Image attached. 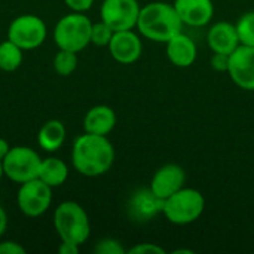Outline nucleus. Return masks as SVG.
I'll list each match as a JSON object with an SVG mask.
<instances>
[{
  "mask_svg": "<svg viewBox=\"0 0 254 254\" xmlns=\"http://www.w3.org/2000/svg\"><path fill=\"white\" fill-rule=\"evenodd\" d=\"M207 43L213 54L231 55L241 45L237 25L229 21L214 22L207 31Z\"/></svg>",
  "mask_w": 254,
  "mask_h": 254,
  "instance_id": "14",
  "label": "nucleus"
},
{
  "mask_svg": "<svg viewBox=\"0 0 254 254\" xmlns=\"http://www.w3.org/2000/svg\"><path fill=\"white\" fill-rule=\"evenodd\" d=\"M68 173H70L68 165L63 159L55 158V156H49L46 159H42L37 177L54 189V188L63 186L67 182Z\"/></svg>",
  "mask_w": 254,
  "mask_h": 254,
  "instance_id": "19",
  "label": "nucleus"
},
{
  "mask_svg": "<svg viewBox=\"0 0 254 254\" xmlns=\"http://www.w3.org/2000/svg\"><path fill=\"white\" fill-rule=\"evenodd\" d=\"M118 118L112 107L106 104H98L91 107L83 118L85 132L97 135H109L116 127Z\"/></svg>",
  "mask_w": 254,
  "mask_h": 254,
  "instance_id": "17",
  "label": "nucleus"
},
{
  "mask_svg": "<svg viewBox=\"0 0 254 254\" xmlns=\"http://www.w3.org/2000/svg\"><path fill=\"white\" fill-rule=\"evenodd\" d=\"M65 127L58 119L46 121L37 132V144L42 150L54 153L58 152L65 141Z\"/></svg>",
  "mask_w": 254,
  "mask_h": 254,
  "instance_id": "18",
  "label": "nucleus"
},
{
  "mask_svg": "<svg viewBox=\"0 0 254 254\" xmlns=\"http://www.w3.org/2000/svg\"><path fill=\"white\" fill-rule=\"evenodd\" d=\"M92 21L82 12H70L54 27V42L58 49L82 52L91 43Z\"/></svg>",
  "mask_w": 254,
  "mask_h": 254,
  "instance_id": "5",
  "label": "nucleus"
},
{
  "mask_svg": "<svg viewBox=\"0 0 254 254\" xmlns=\"http://www.w3.org/2000/svg\"><path fill=\"white\" fill-rule=\"evenodd\" d=\"M3 176H4V173H3V165H1V161H0V180H1Z\"/></svg>",
  "mask_w": 254,
  "mask_h": 254,
  "instance_id": "32",
  "label": "nucleus"
},
{
  "mask_svg": "<svg viewBox=\"0 0 254 254\" xmlns=\"http://www.w3.org/2000/svg\"><path fill=\"white\" fill-rule=\"evenodd\" d=\"M211 68L220 73H228V67H229V55L226 54H213L211 60H210Z\"/></svg>",
  "mask_w": 254,
  "mask_h": 254,
  "instance_id": "26",
  "label": "nucleus"
},
{
  "mask_svg": "<svg viewBox=\"0 0 254 254\" xmlns=\"http://www.w3.org/2000/svg\"><path fill=\"white\" fill-rule=\"evenodd\" d=\"M54 70L60 76H70L77 67V54L65 49H58L54 57Z\"/></svg>",
  "mask_w": 254,
  "mask_h": 254,
  "instance_id": "21",
  "label": "nucleus"
},
{
  "mask_svg": "<svg viewBox=\"0 0 254 254\" xmlns=\"http://www.w3.org/2000/svg\"><path fill=\"white\" fill-rule=\"evenodd\" d=\"M165 54L171 64L180 68H188L195 64L198 57V48L195 40L182 31L165 43Z\"/></svg>",
  "mask_w": 254,
  "mask_h": 254,
  "instance_id": "15",
  "label": "nucleus"
},
{
  "mask_svg": "<svg viewBox=\"0 0 254 254\" xmlns=\"http://www.w3.org/2000/svg\"><path fill=\"white\" fill-rule=\"evenodd\" d=\"M79 247L80 246H76L73 243H65V241H61L60 247H58V253L61 254H77L79 253Z\"/></svg>",
  "mask_w": 254,
  "mask_h": 254,
  "instance_id": "29",
  "label": "nucleus"
},
{
  "mask_svg": "<svg viewBox=\"0 0 254 254\" xmlns=\"http://www.w3.org/2000/svg\"><path fill=\"white\" fill-rule=\"evenodd\" d=\"M183 22L173 3L150 1L140 9L137 31L144 39L155 43H167L171 37L183 31Z\"/></svg>",
  "mask_w": 254,
  "mask_h": 254,
  "instance_id": "2",
  "label": "nucleus"
},
{
  "mask_svg": "<svg viewBox=\"0 0 254 254\" xmlns=\"http://www.w3.org/2000/svg\"><path fill=\"white\" fill-rule=\"evenodd\" d=\"M48 36L46 22L33 13H22L13 18L7 27V39L22 51H31L43 45Z\"/></svg>",
  "mask_w": 254,
  "mask_h": 254,
  "instance_id": "7",
  "label": "nucleus"
},
{
  "mask_svg": "<svg viewBox=\"0 0 254 254\" xmlns=\"http://www.w3.org/2000/svg\"><path fill=\"white\" fill-rule=\"evenodd\" d=\"M185 183L186 173L183 167L179 164H165L153 173L149 189L156 198L164 201L182 188H185Z\"/></svg>",
  "mask_w": 254,
  "mask_h": 254,
  "instance_id": "12",
  "label": "nucleus"
},
{
  "mask_svg": "<svg viewBox=\"0 0 254 254\" xmlns=\"http://www.w3.org/2000/svg\"><path fill=\"white\" fill-rule=\"evenodd\" d=\"M128 254H165V250L155 244V243H140L129 250H127Z\"/></svg>",
  "mask_w": 254,
  "mask_h": 254,
  "instance_id": "25",
  "label": "nucleus"
},
{
  "mask_svg": "<svg viewBox=\"0 0 254 254\" xmlns=\"http://www.w3.org/2000/svg\"><path fill=\"white\" fill-rule=\"evenodd\" d=\"M115 162V147L107 135L83 132L71 146V165L85 177L106 174Z\"/></svg>",
  "mask_w": 254,
  "mask_h": 254,
  "instance_id": "1",
  "label": "nucleus"
},
{
  "mask_svg": "<svg viewBox=\"0 0 254 254\" xmlns=\"http://www.w3.org/2000/svg\"><path fill=\"white\" fill-rule=\"evenodd\" d=\"M94 253L97 254H125L127 250L122 246L121 241L115 240V238H103L100 240L95 247H94Z\"/></svg>",
  "mask_w": 254,
  "mask_h": 254,
  "instance_id": "24",
  "label": "nucleus"
},
{
  "mask_svg": "<svg viewBox=\"0 0 254 254\" xmlns=\"http://www.w3.org/2000/svg\"><path fill=\"white\" fill-rule=\"evenodd\" d=\"M173 6L183 25L188 27H205L214 16L213 0H174Z\"/></svg>",
  "mask_w": 254,
  "mask_h": 254,
  "instance_id": "13",
  "label": "nucleus"
},
{
  "mask_svg": "<svg viewBox=\"0 0 254 254\" xmlns=\"http://www.w3.org/2000/svg\"><path fill=\"white\" fill-rule=\"evenodd\" d=\"M95 0H64V4L71 10V12H82L85 13L92 7Z\"/></svg>",
  "mask_w": 254,
  "mask_h": 254,
  "instance_id": "27",
  "label": "nucleus"
},
{
  "mask_svg": "<svg viewBox=\"0 0 254 254\" xmlns=\"http://www.w3.org/2000/svg\"><path fill=\"white\" fill-rule=\"evenodd\" d=\"M113 33L115 31L104 21L100 19L98 22H92V28H91V43H94L95 46H109Z\"/></svg>",
  "mask_w": 254,
  "mask_h": 254,
  "instance_id": "23",
  "label": "nucleus"
},
{
  "mask_svg": "<svg viewBox=\"0 0 254 254\" xmlns=\"http://www.w3.org/2000/svg\"><path fill=\"white\" fill-rule=\"evenodd\" d=\"M22 52L24 51L18 45L10 42L9 39L1 42L0 43V70L7 71V73L18 70L24 60Z\"/></svg>",
  "mask_w": 254,
  "mask_h": 254,
  "instance_id": "20",
  "label": "nucleus"
},
{
  "mask_svg": "<svg viewBox=\"0 0 254 254\" xmlns=\"http://www.w3.org/2000/svg\"><path fill=\"white\" fill-rule=\"evenodd\" d=\"M10 150V144L7 143V140L0 137V161L7 155V152Z\"/></svg>",
  "mask_w": 254,
  "mask_h": 254,
  "instance_id": "31",
  "label": "nucleus"
},
{
  "mask_svg": "<svg viewBox=\"0 0 254 254\" xmlns=\"http://www.w3.org/2000/svg\"><path fill=\"white\" fill-rule=\"evenodd\" d=\"M128 216L135 222H149L156 214L162 213V201L153 195V192L147 189L135 190L127 205Z\"/></svg>",
  "mask_w": 254,
  "mask_h": 254,
  "instance_id": "16",
  "label": "nucleus"
},
{
  "mask_svg": "<svg viewBox=\"0 0 254 254\" xmlns=\"http://www.w3.org/2000/svg\"><path fill=\"white\" fill-rule=\"evenodd\" d=\"M107 48L116 63L127 65L137 63L143 54V42L140 33H135L134 28L115 31Z\"/></svg>",
  "mask_w": 254,
  "mask_h": 254,
  "instance_id": "11",
  "label": "nucleus"
},
{
  "mask_svg": "<svg viewBox=\"0 0 254 254\" xmlns=\"http://www.w3.org/2000/svg\"><path fill=\"white\" fill-rule=\"evenodd\" d=\"M204 210L205 198L193 188L185 186L162 201L164 217L176 226H186L196 222L202 216Z\"/></svg>",
  "mask_w": 254,
  "mask_h": 254,
  "instance_id": "4",
  "label": "nucleus"
},
{
  "mask_svg": "<svg viewBox=\"0 0 254 254\" xmlns=\"http://www.w3.org/2000/svg\"><path fill=\"white\" fill-rule=\"evenodd\" d=\"M235 25L241 45L254 46V10L243 13Z\"/></svg>",
  "mask_w": 254,
  "mask_h": 254,
  "instance_id": "22",
  "label": "nucleus"
},
{
  "mask_svg": "<svg viewBox=\"0 0 254 254\" xmlns=\"http://www.w3.org/2000/svg\"><path fill=\"white\" fill-rule=\"evenodd\" d=\"M228 74L243 91H254V46L240 45L229 55Z\"/></svg>",
  "mask_w": 254,
  "mask_h": 254,
  "instance_id": "10",
  "label": "nucleus"
},
{
  "mask_svg": "<svg viewBox=\"0 0 254 254\" xmlns=\"http://www.w3.org/2000/svg\"><path fill=\"white\" fill-rule=\"evenodd\" d=\"M54 228L61 241L76 246L85 244L91 235L88 213L76 201H64L55 208Z\"/></svg>",
  "mask_w": 254,
  "mask_h": 254,
  "instance_id": "3",
  "label": "nucleus"
},
{
  "mask_svg": "<svg viewBox=\"0 0 254 254\" xmlns=\"http://www.w3.org/2000/svg\"><path fill=\"white\" fill-rule=\"evenodd\" d=\"M40 162L39 153L28 146H13L1 159L4 176L18 185L37 179Z\"/></svg>",
  "mask_w": 254,
  "mask_h": 254,
  "instance_id": "6",
  "label": "nucleus"
},
{
  "mask_svg": "<svg viewBox=\"0 0 254 254\" xmlns=\"http://www.w3.org/2000/svg\"><path fill=\"white\" fill-rule=\"evenodd\" d=\"M52 204V188L39 177L21 183L16 193V205L27 217H40Z\"/></svg>",
  "mask_w": 254,
  "mask_h": 254,
  "instance_id": "8",
  "label": "nucleus"
},
{
  "mask_svg": "<svg viewBox=\"0 0 254 254\" xmlns=\"http://www.w3.org/2000/svg\"><path fill=\"white\" fill-rule=\"evenodd\" d=\"M6 228H7V214H6L4 208L0 205V238L3 237Z\"/></svg>",
  "mask_w": 254,
  "mask_h": 254,
  "instance_id": "30",
  "label": "nucleus"
},
{
  "mask_svg": "<svg viewBox=\"0 0 254 254\" xmlns=\"http://www.w3.org/2000/svg\"><path fill=\"white\" fill-rule=\"evenodd\" d=\"M0 254H25V249L16 241H1Z\"/></svg>",
  "mask_w": 254,
  "mask_h": 254,
  "instance_id": "28",
  "label": "nucleus"
},
{
  "mask_svg": "<svg viewBox=\"0 0 254 254\" xmlns=\"http://www.w3.org/2000/svg\"><path fill=\"white\" fill-rule=\"evenodd\" d=\"M140 9L138 0H103L100 18L113 31L132 30L137 25Z\"/></svg>",
  "mask_w": 254,
  "mask_h": 254,
  "instance_id": "9",
  "label": "nucleus"
}]
</instances>
